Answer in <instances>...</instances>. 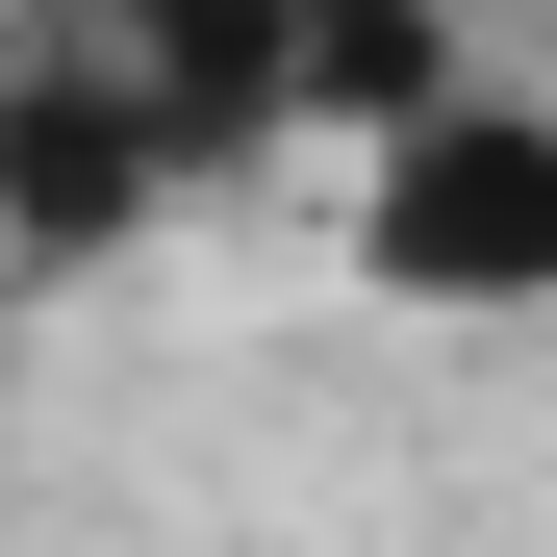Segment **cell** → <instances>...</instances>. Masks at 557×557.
<instances>
[{
  "label": "cell",
  "mask_w": 557,
  "mask_h": 557,
  "mask_svg": "<svg viewBox=\"0 0 557 557\" xmlns=\"http://www.w3.org/2000/svg\"><path fill=\"white\" fill-rule=\"evenodd\" d=\"M355 278L431 305V330L557 305V102L532 76H406V102L355 127Z\"/></svg>",
  "instance_id": "cell-1"
}]
</instances>
